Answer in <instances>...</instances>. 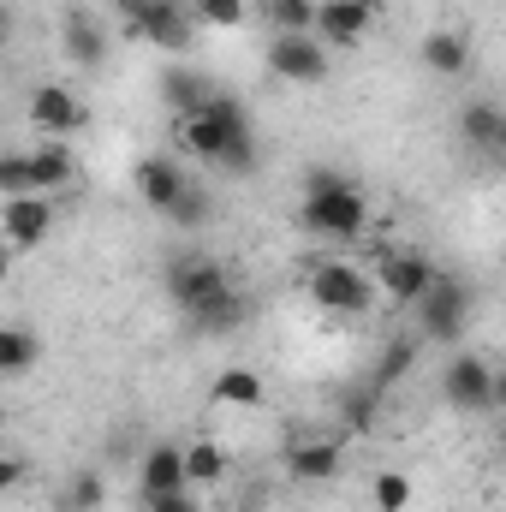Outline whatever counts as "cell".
<instances>
[{
	"mask_svg": "<svg viewBox=\"0 0 506 512\" xmlns=\"http://www.w3.org/2000/svg\"><path fill=\"white\" fill-rule=\"evenodd\" d=\"M435 286V262L423 251H376V292L387 304H423Z\"/></svg>",
	"mask_w": 506,
	"mask_h": 512,
	"instance_id": "8",
	"label": "cell"
},
{
	"mask_svg": "<svg viewBox=\"0 0 506 512\" xmlns=\"http://www.w3.org/2000/svg\"><path fill=\"white\" fill-rule=\"evenodd\" d=\"M18 483H24V459H18V453H6V459H0V495H12Z\"/></svg>",
	"mask_w": 506,
	"mask_h": 512,
	"instance_id": "31",
	"label": "cell"
},
{
	"mask_svg": "<svg viewBox=\"0 0 506 512\" xmlns=\"http://www.w3.org/2000/svg\"><path fill=\"white\" fill-rule=\"evenodd\" d=\"M0 191H6V197H24V191H30V161H24V155H6V161H0Z\"/></svg>",
	"mask_w": 506,
	"mask_h": 512,
	"instance_id": "28",
	"label": "cell"
},
{
	"mask_svg": "<svg viewBox=\"0 0 506 512\" xmlns=\"http://www.w3.org/2000/svg\"><path fill=\"white\" fill-rule=\"evenodd\" d=\"M209 96H215V90H209L191 66H167V72H161V102H167L173 120H179V114H197Z\"/></svg>",
	"mask_w": 506,
	"mask_h": 512,
	"instance_id": "19",
	"label": "cell"
},
{
	"mask_svg": "<svg viewBox=\"0 0 506 512\" xmlns=\"http://www.w3.org/2000/svg\"><path fill=\"white\" fill-rule=\"evenodd\" d=\"M465 322H471V292H465V280L435 274V286H429L423 304H417V334H423L429 346H453V340L465 334Z\"/></svg>",
	"mask_w": 506,
	"mask_h": 512,
	"instance_id": "6",
	"label": "cell"
},
{
	"mask_svg": "<svg viewBox=\"0 0 506 512\" xmlns=\"http://www.w3.org/2000/svg\"><path fill=\"white\" fill-rule=\"evenodd\" d=\"M298 221L316 233V239H328V245H352V239H364V227H370V197L352 185V179H340V173H310V185H304V209H298Z\"/></svg>",
	"mask_w": 506,
	"mask_h": 512,
	"instance_id": "3",
	"label": "cell"
},
{
	"mask_svg": "<svg viewBox=\"0 0 506 512\" xmlns=\"http://www.w3.org/2000/svg\"><path fill=\"white\" fill-rule=\"evenodd\" d=\"M459 131H465V143H483V149H501L506 114L495 108V102H471V108L459 114Z\"/></svg>",
	"mask_w": 506,
	"mask_h": 512,
	"instance_id": "22",
	"label": "cell"
},
{
	"mask_svg": "<svg viewBox=\"0 0 506 512\" xmlns=\"http://www.w3.org/2000/svg\"><path fill=\"white\" fill-rule=\"evenodd\" d=\"M268 24L274 36H304L316 30V0H268Z\"/></svg>",
	"mask_w": 506,
	"mask_h": 512,
	"instance_id": "26",
	"label": "cell"
},
{
	"mask_svg": "<svg viewBox=\"0 0 506 512\" xmlns=\"http://www.w3.org/2000/svg\"><path fill=\"white\" fill-rule=\"evenodd\" d=\"M376 18H381L376 0H316V36H322L328 48L364 42V36L376 30Z\"/></svg>",
	"mask_w": 506,
	"mask_h": 512,
	"instance_id": "11",
	"label": "cell"
},
{
	"mask_svg": "<svg viewBox=\"0 0 506 512\" xmlns=\"http://www.w3.org/2000/svg\"><path fill=\"white\" fill-rule=\"evenodd\" d=\"M346 471V453H340V441H298V447H286V477L292 483H334Z\"/></svg>",
	"mask_w": 506,
	"mask_h": 512,
	"instance_id": "16",
	"label": "cell"
},
{
	"mask_svg": "<svg viewBox=\"0 0 506 512\" xmlns=\"http://www.w3.org/2000/svg\"><path fill=\"white\" fill-rule=\"evenodd\" d=\"M102 495H108V483H102V471H72L54 507H60V512H96V507H102Z\"/></svg>",
	"mask_w": 506,
	"mask_h": 512,
	"instance_id": "23",
	"label": "cell"
},
{
	"mask_svg": "<svg viewBox=\"0 0 506 512\" xmlns=\"http://www.w3.org/2000/svg\"><path fill=\"white\" fill-rule=\"evenodd\" d=\"M143 512H203V501H197V489H179V495H155V501H143Z\"/></svg>",
	"mask_w": 506,
	"mask_h": 512,
	"instance_id": "30",
	"label": "cell"
},
{
	"mask_svg": "<svg viewBox=\"0 0 506 512\" xmlns=\"http://www.w3.org/2000/svg\"><path fill=\"white\" fill-rule=\"evenodd\" d=\"M417 54H423V66H429L435 78H459V72L471 66V42H465L459 30H429Z\"/></svg>",
	"mask_w": 506,
	"mask_h": 512,
	"instance_id": "18",
	"label": "cell"
},
{
	"mask_svg": "<svg viewBox=\"0 0 506 512\" xmlns=\"http://www.w3.org/2000/svg\"><path fill=\"white\" fill-rule=\"evenodd\" d=\"M30 126L42 137H72L84 126V102L66 90V84H36L30 90Z\"/></svg>",
	"mask_w": 506,
	"mask_h": 512,
	"instance_id": "14",
	"label": "cell"
},
{
	"mask_svg": "<svg viewBox=\"0 0 506 512\" xmlns=\"http://www.w3.org/2000/svg\"><path fill=\"white\" fill-rule=\"evenodd\" d=\"M36 352H42V346H36L30 328H0V370H6V376H24V370L36 364Z\"/></svg>",
	"mask_w": 506,
	"mask_h": 512,
	"instance_id": "25",
	"label": "cell"
},
{
	"mask_svg": "<svg viewBox=\"0 0 506 512\" xmlns=\"http://www.w3.org/2000/svg\"><path fill=\"white\" fill-rule=\"evenodd\" d=\"M304 286H310V304L328 310V316H364L376 304V280L358 262H346V256H322Z\"/></svg>",
	"mask_w": 506,
	"mask_h": 512,
	"instance_id": "4",
	"label": "cell"
},
{
	"mask_svg": "<svg viewBox=\"0 0 506 512\" xmlns=\"http://www.w3.org/2000/svg\"><path fill=\"white\" fill-rule=\"evenodd\" d=\"M328 66H334V54H328V42H322L316 30H304V36H274V42H268V72H274L280 84H322Z\"/></svg>",
	"mask_w": 506,
	"mask_h": 512,
	"instance_id": "7",
	"label": "cell"
},
{
	"mask_svg": "<svg viewBox=\"0 0 506 512\" xmlns=\"http://www.w3.org/2000/svg\"><path fill=\"white\" fill-rule=\"evenodd\" d=\"M441 399L453 411H495V370L477 358V352H459L447 370H441Z\"/></svg>",
	"mask_w": 506,
	"mask_h": 512,
	"instance_id": "9",
	"label": "cell"
},
{
	"mask_svg": "<svg viewBox=\"0 0 506 512\" xmlns=\"http://www.w3.org/2000/svg\"><path fill=\"white\" fill-rule=\"evenodd\" d=\"M131 185H137L143 209H161V215H173V209L191 197V185H185L179 161H167V155H143V161L131 167Z\"/></svg>",
	"mask_w": 506,
	"mask_h": 512,
	"instance_id": "12",
	"label": "cell"
},
{
	"mask_svg": "<svg viewBox=\"0 0 506 512\" xmlns=\"http://www.w3.org/2000/svg\"><path fill=\"white\" fill-rule=\"evenodd\" d=\"M411 495H417V483H411L405 471H376V477H370V501H376V512H405Z\"/></svg>",
	"mask_w": 506,
	"mask_h": 512,
	"instance_id": "24",
	"label": "cell"
},
{
	"mask_svg": "<svg viewBox=\"0 0 506 512\" xmlns=\"http://www.w3.org/2000/svg\"><path fill=\"white\" fill-rule=\"evenodd\" d=\"M126 12V30L143 36L161 54H185L191 48V6L185 0H114Z\"/></svg>",
	"mask_w": 506,
	"mask_h": 512,
	"instance_id": "5",
	"label": "cell"
},
{
	"mask_svg": "<svg viewBox=\"0 0 506 512\" xmlns=\"http://www.w3.org/2000/svg\"><path fill=\"white\" fill-rule=\"evenodd\" d=\"M66 54H72V66H102L108 60V30H102V18H90V12H66Z\"/></svg>",
	"mask_w": 506,
	"mask_h": 512,
	"instance_id": "17",
	"label": "cell"
},
{
	"mask_svg": "<svg viewBox=\"0 0 506 512\" xmlns=\"http://www.w3.org/2000/svg\"><path fill=\"white\" fill-rule=\"evenodd\" d=\"M191 12H197L209 30H233V24H245L251 0H191Z\"/></svg>",
	"mask_w": 506,
	"mask_h": 512,
	"instance_id": "27",
	"label": "cell"
},
{
	"mask_svg": "<svg viewBox=\"0 0 506 512\" xmlns=\"http://www.w3.org/2000/svg\"><path fill=\"white\" fill-rule=\"evenodd\" d=\"M179 489H191L185 447H173V441H155V447L137 459V495H143V501H155V495H179Z\"/></svg>",
	"mask_w": 506,
	"mask_h": 512,
	"instance_id": "13",
	"label": "cell"
},
{
	"mask_svg": "<svg viewBox=\"0 0 506 512\" xmlns=\"http://www.w3.org/2000/svg\"><path fill=\"white\" fill-rule=\"evenodd\" d=\"M173 143L191 149L197 161H215L227 173H251L256 167V137H251V120L233 96H209L197 114H179L173 120Z\"/></svg>",
	"mask_w": 506,
	"mask_h": 512,
	"instance_id": "1",
	"label": "cell"
},
{
	"mask_svg": "<svg viewBox=\"0 0 506 512\" xmlns=\"http://www.w3.org/2000/svg\"><path fill=\"white\" fill-rule=\"evenodd\" d=\"M495 405H506V370H495Z\"/></svg>",
	"mask_w": 506,
	"mask_h": 512,
	"instance_id": "32",
	"label": "cell"
},
{
	"mask_svg": "<svg viewBox=\"0 0 506 512\" xmlns=\"http://www.w3.org/2000/svg\"><path fill=\"white\" fill-rule=\"evenodd\" d=\"M501 453H506V423H501Z\"/></svg>",
	"mask_w": 506,
	"mask_h": 512,
	"instance_id": "33",
	"label": "cell"
},
{
	"mask_svg": "<svg viewBox=\"0 0 506 512\" xmlns=\"http://www.w3.org/2000/svg\"><path fill=\"white\" fill-rule=\"evenodd\" d=\"M221 405H233V411H256L262 399H268V382L256 376V370H245V364H233V370H221L215 376V387H209Z\"/></svg>",
	"mask_w": 506,
	"mask_h": 512,
	"instance_id": "20",
	"label": "cell"
},
{
	"mask_svg": "<svg viewBox=\"0 0 506 512\" xmlns=\"http://www.w3.org/2000/svg\"><path fill=\"white\" fill-rule=\"evenodd\" d=\"M167 292H173V304L197 328H233V322H245V298L233 292V274L215 256H179L167 268Z\"/></svg>",
	"mask_w": 506,
	"mask_h": 512,
	"instance_id": "2",
	"label": "cell"
},
{
	"mask_svg": "<svg viewBox=\"0 0 506 512\" xmlns=\"http://www.w3.org/2000/svg\"><path fill=\"white\" fill-rule=\"evenodd\" d=\"M411 358H417V340H393V346H387V364H381L376 382H393V376H405V370H411Z\"/></svg>",
	"mask_w": 506,
	"mask_h": 512,
	"instance_id": "29",
	"label": "cell"
},
{
	"mask_svg": "<svg viewBox=\"0 0 506 512\" xmlns=\"http://www.w3.org/2000/svg\"><path fill=\"white\" fill-rule=\"evenodd\" d=\"M54 227V197L42 191H24V197H6L0 209V233H6V251H36Z\"/></svg>",
	"mask_w": 506,
	"mask_h": 512,
	"instance_id": "10",
	"label": "cell"
},
{
	"mask_svg": "<svg viewBox=\"0 0 506 512\" xmlns=\"http://www.w3.org/2000/svg\"><path fill=\"white\" fill-rule=\"evenodd\" d=\"M185 471H191V489H221L233 465H227L221 441H191V447H185Z\"/></svg>",
	"mask_w": 506,
	"mask_h": 512,
	"instance_id": "21",
	"label": "cell"
},
{
	"mask_svg": "<svg viewBox=\"0 0 506 512\" xmlns=\"http://www.w3.org/2000/svg\"><path fill=\"white\" fill-rule=\"evenodd\" d=\"M24 161H30V191H42V197H60L78 179V155L66 149V137H42Z\"/></svg>",
	"mask_w": 506,
	"mask_h": 512,
	"instance_id": "15",
	"label": "cell"
}]
</instances>
